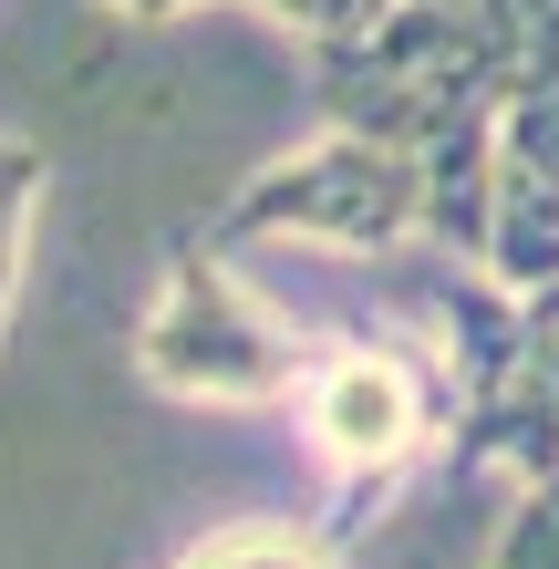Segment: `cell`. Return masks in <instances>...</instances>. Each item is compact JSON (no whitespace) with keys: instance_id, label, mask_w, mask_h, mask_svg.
Here are the masks:
<instances>
[{"instance_id":"cell-3","label":"cell","mask_w":559,"mask_h":569,"mask_svg":"<svg viewBox=\"0 0 559 569\" xmlns=\"http://www.w3.org/2000/svg\"><path fill=\"white\" fill-rule=\"evenodd\" d=\"M415 383L393 373L383 352H332L321 362V383H311V435H321V456L342 466V477H373V466H393L415 446Z\"/></svg>"},{"instance_id":"cell-5","label":"cell","mask_w":559,"mask_h":569,"mask_svg":"<svg viewBox=\"0 0 559 569\" xmlns=\"http://www.w3.org/2000/svg\"><path fill=\"white\" fill-rule=\"evenodd\" d=\"M177 569H321V559H311V539H290V528L249 518V528H218V539H197Z\"/></svg>"},{"instance_id":"cell-4","label":"cell","mask_w":559,"mask_h":569,"mask_svg":"<svg viewBox=\"0 0 559 569\" xmlns=\"http://www.w3.org/2000/svg\"><path fill=\"white\" fill-rule=\"evenodd\" d=\"M31 197H42V146L0 136V321H11V280H21V228H31Z\"/></svg>"},{"instance_id":"cell-2","label":"cell","mask_w":559,"mask_h":569,"mask_svg":"<svg viewBox=\"0 0 559 569\" xmlns=\"http://www.w3.org/2000/svg\"><path fill=\"white\" fill-rule=\"evenodd\" d=\"M415 218H425V156L383 136H332L270 177H249L228 208V228H290V239H332V249H383Z\"/></svg>"},{"instance_id":"cell-6","label":"cell","mask_w":559,"mask_h":569,"mask_svg":"<svg viewBox=\"0 0 559 569\" xmlns=\"http://www.w3.org/2000/svg\"><path fill=\"white\" fill-rule=\"evenodd\" d=\"M259 11H280V21H301L311 42H342V31H373L393 0H259Z\"/></svg>"},{"instance_id":"cell-7","label":"cell","mask_w":559,"mask_h":569,"mask_svg":"<svg viewBox=\"0 0 559 569\" xmlns=\"http://www.w3.org/2000/svg\"><path fill=\"white\" fill-rule=\"evenodd\" d=\"M104 11H124V21H167V11H187V0H104Z\"/></svg>"},{"instance_id":"cell-1","label":"cell","mask_w":559,"mask_h":569,"mask_svg":"<svg viewBox=\"0 0 559 569\" xmlns=\"http://www.w3.org/2000/svg\"><path fill=\"white\" fill-rule=\"evenodd\" d=\"M136 373L156 393H187V405H270L301 373V331H280L259 300H239L208 259H177L136 331Z\"/></svg>"}]
</instances>
